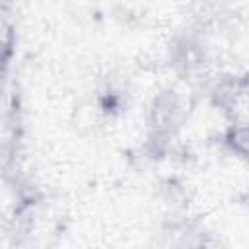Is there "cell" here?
Segmentation results:
<instances>
[{"mask_svg": "<svg viewBox=\"0 0 249 249\" xmlns=\"http://www.w3.org/2000/svg\"><path fill=\"white\" fill-rule=\"evenodd\" d=\"M2 158H4V152H2V144H0V167H2Z\"/></svg>", "mask_w": 249, "mask_h": 249, "instance_id": "1", "label": "cell"}]
</instances>
